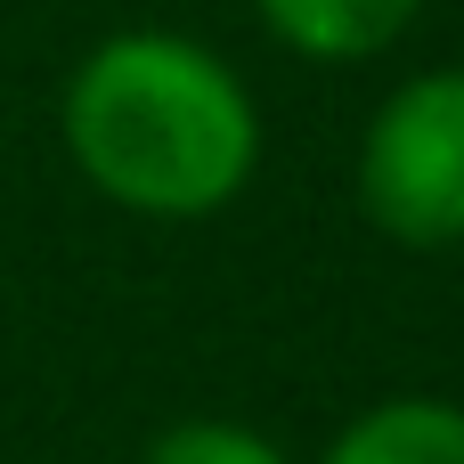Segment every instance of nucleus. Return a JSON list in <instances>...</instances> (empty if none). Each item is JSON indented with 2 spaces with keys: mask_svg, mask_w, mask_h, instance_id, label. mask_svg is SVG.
<instances>
[{
  "mask_svg": "<svg viewBox=\"0 0 464 464\" xmlns=\"http://www.w3.org/2000/svg\"><path fill=\"white\" fill-rule=\"evenodd\" d=\"M57 139L114 212L130 220H212L261 171V106L245 73L163 24L106 33L57 90Z\"/></svg>",
  "mask_w": 464,
  "mask_h": 464,
  "instance_id": "1",
  "label": "nucleus"
},
{
  "mask_svg": "<svg viewBox=\"0 0 464 464\" xmlns=\"http://www.w3.org/2000/svg\"><path fill=\"white\" fill-rule=\"evenodd\" d=\"M351 188L375 237L408 253L464 245V65H424L383 90L359 130Z\"/></svg>",
  "mask_w": 464,
  "mask_h": 464,
  "instance_id": "2",
  "label": "nucleus"
},
{
  "mask_svg": "<svg viewBox=\"0 0 464 464\" xmlns=\"http://www.w3.org/2000/svg\"><path fill=\"white\" fill-rule=\"evenodd\" d=\"M261 33L310 65H367L408 41L424 0H253Z\"/></svg>",
  "mask_w": 464,
  "mask_h": 464,
  "instance_id": "3",
  "label": "nucleus"
},
{
  "mask_svg": "<svg viewBox=\"0 0 464 464\" xmlns=\"http://www.w3.org/2000/svg\"><path fill=\"white\" fill-rule=\"evenodd\" d=\"M318 464H464V400L449 392H392L367 400Z\"/></svg>",
  "mask_w": 464,
  "mask_h": 464,
  "instance_id": "4",
  "label": "nucleus"
},
{
  "mask_svg": "<svg viewBox=\"0 0 464 464\" xmlns=\"http://www.w3.org/2000/svg\"><path fill=\"white\" fill-rule=\"evenodd\" d=\"M139 464H294L261 424H237V416H179L147 440Z\"/></svg>",
  "mask_w": 464,
  "mask_h": 464,
  "instance_id": "5",
  "label": "nucleus"
}]
</instances>
